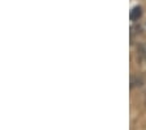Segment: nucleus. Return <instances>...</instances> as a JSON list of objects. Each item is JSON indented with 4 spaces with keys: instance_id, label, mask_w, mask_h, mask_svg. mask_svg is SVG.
<instances>
[{
    "instance_id": "obj_1",
    "label": "nucleus",
    "mask_w": 146,
    "mask_h": 130,
    "mask_svg": "<svg viewBox=\"0 0 146 130\" xmlns=\"http://www.w3.org/2000/svg\"><path fill=\"white\" fill-rule=\"evenodd\" d=\"M141 16H142V8L141 7H134L131 11V20H133V21L138 20Z\"/></svg>"
},
{
    "instance_id": "obj_2",
    "label": "nucleus",
    "mask_w": 146,
    "mask_h": 130,
    "mask_svg": "<svg viewBox=\"0 0 146 130\" xmlns=\"http://www.w3.org/2000/svg\"><path fill=\"white\" fill-rule=\"evenodd\" d=\"M143 83L142 80V77L140 76H132L131 77V87L132 88H136V87H141Z\"/></svg>"
}]
</instances>
